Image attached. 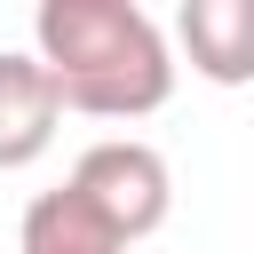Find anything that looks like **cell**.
Masks as SVG:
<instances>
[{"label": "cell", "mask_w": 254, "mask_h": 254, "mask_svg": "<svg viewBox=\"0 0 254 254\" xmlns=\"http://www.w3.org/2000/svg\"><path fill=\"white\" fill-rule=\"evenodd\" d=\"M175 40H183L190 71L214 79V87H246L254 79V0H183Z\"/></svg>", "instance_id": "cell-4"}, {"label": "cell", "mask_w": 254, "mask_h": 254, "mask_svg": "<svg viewBox=\"0 0 254 254\" xmlns=\"http://www.w3.org/2000/svg\"><path fill=\"white\" fill-rule=\"evenodd\" d=\"M64 190H71L119 246L151 238V230L175 214V175H167V159H159L151 143H135V135H103V143H87Z\"/></svg>", "instance_id": "cell-2"}, {"label": "cell", "mask_w": 254, "mask_h": 254, "mask_svg": "<svg viewBox=\"0 0 254 254\" xmlns=\"http://www.w3.org/2000/svg\"><path fill=\"white\" fill-rule=\"evenodd\" d=\"M56 127H64V95H56L48 64H40V56L0 48V175H16V167H32V159H48Z\"/></svg>", "instance_id": "cell-3"}, {"label": "cell", "mask_w": 254, "mask_h": 254, "mask_svg": "<svg viewBox=\"0 0 254 254\" xmlns=\"http://www.w3.org/2000/svg\"><path fill=\"white\" fill-rule=\"evenodd\" d=\"M16 254H127L71 190H40L24 206V230H16Z\"/></svg>", "instance_id": "cell-5"}, {"label": "cell", "mask_w": 254, "mask_h": 254, "mask_svg": "<svg viewBox=\"0 0 254 254\" xmlns=\"http://www.w3.org/2000/svg\"><path fill=\"white\" fill-rule=\"evenodd\" d=\"M32 56L87 119H151L175 95V48L135 0H40Z\"/></svg>", "instance_id": "cell-1"}]
</instances>
